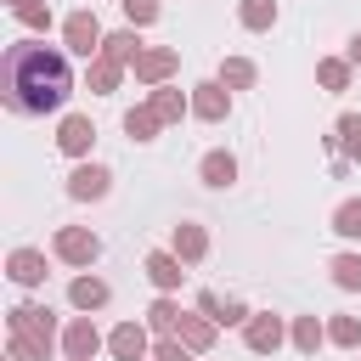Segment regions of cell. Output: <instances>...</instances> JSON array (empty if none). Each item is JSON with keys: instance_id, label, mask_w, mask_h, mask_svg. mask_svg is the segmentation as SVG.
Instances as JSON below:
<instances>
[{"instance_id": "obj_1", "label": "cell", "mask_w": 361, "mask_h": 361, "mask_svg": "<svg viewBox=\"0 0 361 361\" xmlns=\"http://www.w3.org/2000/svg\"><path fill=\"white\" fill-rule=\"evenodd\" d=\"M73 96V68H68V51L45 45V39H17L6 45V62H0V102L23 118H45L56 113L62 102Z\"/></svg>"}, {"instance_id": "obj_2", "label": "cell", "mask_w": 361, "mask_h": 361, "mask_svg": "<svg viewBox=\"0 0 361 361\" xmlns=\"http://www.w3.org/2000/svg\"><path fill=\"white\" fill-rule=\"evenodd\" d=\"M6 355L11 361H51V344H56V316L51 305H11L6 310Z\"/></svg>"}, {"instance_id": "obj_3", "label": "cell", "mask_w": 361, "mask_h": 361, "mask_svg": "<svg viewBox=\"0 0 361 361\" xmlns=\"http://www.w3.org/2000/svg\"><path fill=\"white\" fill-rule=\"evenodd\" d=\"M102 39H107V34H102V23H96V11H90V6H79V11H68V17H62V51H68V56L96 62V56H102Z\"/></svg>"}, {"instance_id": "obj_4", "label": "cell", "mask_w": 361, "mask_h": 361, "mask_svg": "<svg viewBox=\"0 0 361 361\" xmlns=\"http://www.w3.org/2000/svg\"><path fill=\"white\" fill-rule=\"evenodd\" d=\"M51 254H56L62 265H79V271H90V265L102 259V237H96L90 226H56V237H51Z\"/></svg>"}, {"instance_id": "obj_5", "label": "cell", "mask_w": 361, "mask_h": 361, "mask_svg": "<svg viewBox=\"0 0 361 361\" xmlns=\"http://www.w3.org/2000/svg\"><path fill=\"white\" fill-rule=\"evenodd\" d=\"M107 192H113V169L107 164H90V158L73 164V175H68V197L73 203H102Z\"/></svg>"}, {"instance_id": "obj_6", "label": "cell", "mask_w": 361, "mask_h": 361, "mask_svg": "<svg viewBox=\"0 0 361 361\" xmlns=\"http://www.w3.org/2000/svg\"><path fill=\"white\" fill-rule=\"evenodd\" d=\"M243 344H248L254 355H276V350L288 344V322H282V316H271V310H254V316H248V327H243Z\"/></svg>"}, {"instance_id": "obj_7", "label": "cell", "mask_w": 361, "mask_h": 361, "mask_svg": "<svg viewBox=\"0 0 361 361\" xmlns=\"http://www.w3.org/2000/svg\"><path fill=\"white\" fill-rule=\"evenodd\" d=\"M107 350H113V361H152V327L147 322H118L107 333Z\"/></svg>"}, {"instance_id": "obj_8", "label": "cell", "mask_w": 361, "mask_h": 361, "mask_svg": "<svg viewBox=\"0 0 361 361\" xmlns=\"http://www.w3.org/2000/svg\"><path fill=\"white\" fill-rule=\"evenodd\" d=\"M102 344H107V338H102V327H96L90 316H73V322L62 327V355H68V361H96Z\"/></svg>"}, {"instance_id": "obj_9", "label": "cell", "mask_w": 361, "mask_h": 361, "mask_svg": "<svg viewBox=\"0 0 361 361\" xmlns=\"http://www.w3.org/2000/svg\"><path fill=\"white\" fill-rule=\"evenodd\" d=\"M175 68H180V51H175V45H147V51H141V62H135L130 73H135L141 85H152V90H158V85H169V79H175Z\"/></svg>"}, {"instance_id": "obj_10", "label": "cell", "mask_w": 361, "mask_h": 361, "mask_svg": "<svg viewBox=\"0 0 361 361\" xmlns=\"http://www.w3.org/2000/svg\"><path fill=\"white\" fill-rule=\"evenodd\" d=\"M192 118H203V124H226V118H231V90H226L220 79L192 85Z\"/></svg>"}, {"instance_id": "obj_11", "label": "cell", "mask_w": 361, "mask_h": 361, "mask_svg": "<svg viewBox=\"0 0 361 361\" xmlns=\"http://www.w3.org/2000/svg\"><path fill=\"white\" fill-rule=\"evenodd\" d=\"M56 147L68 152V158H90V147H96V124H90V113H68L62 124H56Z\"/></svg>"}, {"instance_id": "obj_12", "label": "cell", "mask_w": 361, "mask_h": 361, "mask_svg": "<svg viewBox=\"0 0 361 361\" xmlns=\"http://www.w3.org/2000/svg\"><path fill=\"white\" fill-rule=\"evenodd\" d=\"M6 276H11L17 288H45L51 271H45V254H39V248H11V254H6Z\"/></svg>"}, {"instance_id": "obj_13", "label": "cell", "mask_w": 361, "mask_h": 361, "mask_svg": "<svg viewBox=\"0 0 361 361\" xmlns=\"http://www.w3.org/2000/svg\"><path fill=\"white\" fill-rule=\"evenodd\" d=\"M169 254H175L180 265H197V259L209 254V231H203L197 220H180V226L169 231Z\"/></svg>"}, {"instance_id": "obj_14", "label": "cell", "mask_w": 361, "mask_h": 361, "mask_svg": "<svg viewBox=\"0 0 361 361\" xmlns=\"http://www.w3.org/2000/svg\"><path fill=\"white\" fill-rule=\"evenodd\" d=\"M141 271H147V282H152V288H158V293H175V288H180V282H186V265H180V259H175V254H169V248H152V254H147V265H141Z\"/></svg>"}, {"instance_id": "obj_15", "label": "cell", "mask_w": 361, "mask_h": 361, "mask_svg": "<svg viewBox=\"0 0 361 361\" xmlns=\"http://www.w3.org/2000/svg\"><path fill=\"white\" fill-rule=\"evenodd\" d=\"M107 299H113V288H107V282H102V276H90V271H85V276H73V282H68V305H73V310H79V316H96V310H102V305H107Z\"/></svg>"}, {"instance_id": "obj_16", "label": "cell", "mask_w": 361, "mask_h": 361, "mask_svg": "<svg viewBox=\"0 0 361 361\" xmlns=\"http://www.w3.org/2000/svg\"><path fill=\"white\" fill-rule=\"evenodd\" d=\"M175 338H180L192 355H209V350H214V338H220V327H214L203 310H186V316H180V327H175Z\"/></svg>"}, {"instance_id": "obj_17", "label": "cell", "mask_w": 361, "mask_h": 361, "mask_svg": "<svg viewBox=\"0 0 361 361\" xmlns=\"http://www.w3.org/2000/svg\"><path fill=\"white\" fill-rule=\"evenodd\" d=\"M197 310H203L214 327H248V316H254L243 299H220V293H197Z\"/></svg>"}, {"instance_id": "obj_18", "label": "cell", "mask_w": 361, "mask_h": 361, "mask_svg": "<svg viewBox=\"0 0 361 361\" xmlns=\"http://www.w3.org/2000/svg\"><path fill=\"white\" fill-rule=\"evenodd\" d=\"M141 51H147V45H141V34H135L130 23H124V28H113V34L102 39V56H107V62H118V68H135V62H141Z\"/></svg>"}, {"instance_id": "obj_19", "label": "cell", "mask_w": 361, "mask_h": 361, "mask_svg": "<svg viewBox=\"0 0 361 361\" xmlns=\"http://www.w3.org/2000/svg\"><path fill=\"white\" fill-rule=\"evenodd\" d=\"M147 107L164 118V124H180L186 113H192V90H175V85H158V90H147Z\"/></svg>"}, {"instance_id": "obj_20", "label": "cell", "mask_w": 361, "mask_h": 361, "mask_svg": "<svg viewBox=\"0 0 361 361\" xmlns=\"http://www.w3.org/2000/svg\"><path fill=\"white\" fill-rule=\"evenodd\" d=\"M197 180H203V186H214V192H226V186L237 180V158H231L226 147L203 152V164H197Z\"/></svg>"}, {"instance_id": "obj_21", "label": "cell", "mask_w": 361, "mask_h": 361, "mask_svg": "<svg viewBox=\"0 0 361 361\" xmlns=\"http://www.w3.org/2000/svg\"><path fill=\"white\" fill-rule=\"evenodd\" d=\"M288 344H293L299 355H316V350L327 344V322H322V316H293V322H288Z\"/></svg>"}, {"instance_id": "obj_22", "label": "cell", "mask_w": 361, "mask_h": 361, "mask_svg": "<svg viewBox=\"0 0 361 361\" xmlns=\"http://www.w3.org/2000/svg\"><path fill=\"white\" fill-rule=\"evenodd\" d=\"M180 316H186V310L175 305V293H158V299L147 305V327H152L158 338H175V327H180Z\"/></svg>"}, {"instance_id": "obj_23", "label": "cell", "mask_w": 361, "mask_h": 361, "mask_svg": "<svg viewBox=\"0 0 361 361\" xmlns=\"http://www.w3.org/2000/svg\"><path fill=\"white\" fill-rule=\"evenodd\" d=\"M350 79H355V68H350V56H322V62H316V85H322L327 96H338V90H350Z\"/></svg>"}, {"instance_id": "obj_24", "label": "cell", "mask_w": 361, "mask_h": 361, "mask_svg": "<svg viewBox=\"0 0 361 361\" xmlns=\"http://www.w3.org/2000/svg\"><path fill=\"white\" fill-rule=\"evenodd\" d=\"M333 147H338L344 164H361V113H344L333 124Z\"/></svg>"}, {"instance_id": "obj_25", "label": "cell", "mask_w": 361, "mask_h": 361, "mask_svg": "<svg viewBox=\"0 0 361 361\" xmlns=\"http://www.w3.org/2000/svg\"><path fill=\"white\" fill-rule=\"evenodd\" d=\"M237 23H243L248 34L276 28V0H237Z\"/></svg>"}, {"instance_id": "obj_26", "label": "cell", "mask_w": 361, "mask_h": 361, "mask_svg": "<svg viewBox=\"0 0 361 361\" xmlns=\"http://www.w3.org/2000/svg\"><path fill=\"white\" fill-rule=\"evenodd\" d=\"M118 79H124V68H118V62H107V56L85 62V85H90L96 96H113V90H118Z\"/></svg>"}, {"instance_id": "obj_27", "label": "cell", "mask_w": 361, "mask_h": 361, "mask_svg": "<svg viewBox=\"0 0 361 361\" xmlns=\"http://www.w3.org/2000/svg\"><path fill=\"white\" fill-rule=\"evenodd\" d=\"M214 79H220V85H226V90H248V85H254V79H259V68H254V62H248V56H226V62H220V73H214Z\"/></svg>"}, {"instance_id": "obj_28", "label": "cell", "mask_w": 361, "mask_h": 361, "mask_svg": "<svg viewBox=\"0 0 361 361\" xmlns=\"http://www.w3.org/2000/svg\"><path fill=\"white\" fill-rule=\"evenodd\" d=\"M158 130H164V118H158V113H152V107H147V102H141V107H130V113H124V135H130V141H152V135H158Z\"/></svg>"}, {"instance_id": "obj_29", "label": "cell", "mask_w": 361, "mask_h": 361, "mask_svg": "<svg viewBox=\"0 0 361 361\" xmlns=\"http://www.w3.org/2000/svg\"><path fill=\"white\" fill-rule=\"evenodd\" d=\"M327 344L361 350V316H327Z\"/></svg>"}, {"instance_id": "obj_30", "label": "cell", "mask_w": 361, "mask_h": 361, "mask_svg": "<svg viewBox=\"0 0 361 361\" xmlns=\"http://www.w3.org/2000/svg\"><path fill=\"white\" fill-rule=\"evenodd\" d=\"M327 271H333V282H338L344 293H361V254H333Z\"/></svg>"}, {"instance_id": "obj_31", "label": "cell", "mask_w": 361, "mask_h": 361, "mask_svg": "<svg viewBox=\"0 0 361 361\" xmlns=\"http://www.w3.org/2000/svg\"><path fill=\"white\" fill-rule=\"evenodd\" d=\"M333 231L350 237V243H361V197H344V203L333 209Z\"/></svg>"}, {"instance_id": "obj_32", "label": "cell", "mask_w": 361, "mask_h": 361, "mask_svg": "<svg viewBox=\"0 0 361 361\" xmlns=\"http://www.w3.org/2000/svg\"><path fill=\"white\" fill-rule=\"evenodd\" d=\"M11 11H17V23H23V28H34V34H45V28H51V6H45V0H17Z\"/></svg>"}, {"instance_id": "obj_33", "label": "cell", "mask_w": 361, "mask_h": 361, "mask_svg": "<svg viewBox=\"0 0 361 361\" xmlns=\"http://www.w3.org/2000/svg\"><path fill=\"white\" fill-rule=\"evenodd\" d=\"M118 11H124V23H130V28L158 23V0H118Z\"/></svg>"}, {"instance_id": "obj_34", "label": "cell", "mask_w": 361, "mask_h": 361, "mask_svg": "<svg viewBox=\"0 0 361 361\" xmlns=\"http://www.w3.org/2000/svg\"><path fill=\"white\" fill-rule=\"evenodd\" d=\"M152 361H192V350H186L180 338H158V344H152Z\"/></svg>"}, {"instance_id": "obj_35", "label": "cell", "mask_w": 361, "mask_h": 361, "mask_svg": "<svg viewBox=\"0 0 361 361\" xmlns=\"http://www.w3.org/2000/svg\"><path fill=\"white\" fill-rule=\"evenodd\" d=\"M344 56H350V68H361V34L350 39V51H344Z\"/></svg>"}, {"instance_id": "obj_36", "label": "cell", "mask_w": 361, "mask_h": 361, "mask_svg": "<svg viewBox=\"0 0 361 361\" xmlns=\"http://www.w3.org/2000/svg\"><path fill=\"white\" fill-rule=\"evenodd\" d=\"M6 361H11V355H6Z\"/></svg>"}, {"instance_id": "obj_37", "label": "cell", "mask_w": 361, "mask_h": 361, "mask_svg": "<svg viewBox=\"0 0 361 361\" xmlns=\"http://www.w3.org/2000/svg\"><path fill=\"white\" fill-rule=\"evenodd\" d=\"M11 6H17V0H11Z\"/></svg>"}]
</instances>
